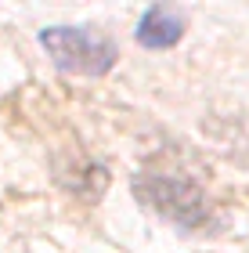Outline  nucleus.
<instances>
[{"mask_svg": "<svg viewBox=\"0 0 249 253\" xmlns=\"http://www.w3.org/2000/svg\"><path fill=\"white\" fill-rule=\"evenodd\" d=\"M180 33H184V15L174 11V7H163V4L148 7L141 15V22H138V43L148 47V51L174 47V43L180 40Z\"/></svg>", "mask_w": 249, "mask_h": 253, "instance_id": "7ed1b4c3", "label": "nucleus"}, {"mask_svg": "<svg viewBox=\"0 0 249 253\" xmlns=\"http://www.w3.org/2000/svg\"><path fill=\"white\" fill-rule=\"evenodd\" d=\"M40 43L47 47L54 65L65 73H80V76H105L112 62H116V47L108 40L94 37L87 29L76 26H54L40 33Z\"/></svg>", "mask_w": 249, "mask_h": 253, "instance_id": "f03ea898", "label": "nucleus"}, {"mask_svg": "<svg viewBox=\"0 0 249 253\" xmlns=\"http://www.w3.org/2000/svg\"><path fill=\"white\" fill-rule=\"evenodd\" d=\"M134 195L155 210L159 217L180 228H199L210 221V199L195 181L188 177H166V174H141L134 181Z\"/></svg>", "mask_w": 249, "mask_h": 253, "instance_id": "f257e3e1", "label": "nucleus"}]
</instances>
